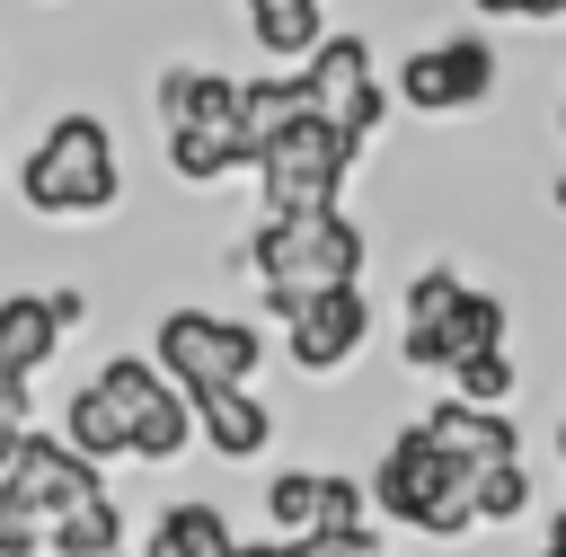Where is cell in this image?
Masks as SVG:
<instances>
[{
	"mask_svg": "<svg viewBox=\"0 0 566 557\" xmlns=\"http://www.w3.org/2000/svg\"><path fill=\"white\" fill-rule=\"evenodd\" d=\"M248 265L265 283V309L292 318L301 301L363 283V230L345 212H265V230L248 239Z\"/></svg>",
	"mask_w": 566,
	"mask_h": 557,
	"instance_id": "6da1fadb",
	"label": "cell"
},
{
	"mask_svg": "<svg viewBox=\"0 0 566 557\" xmlns=\"http://www.w3.org/2000/svg\"><path fill=\"white\" fill-rule=\"evenodd\" d=\"M115 133L88 115V106H62L53 124H44V141L27 150V168H18V195L35 203V212H106L115 203Z\"/></svg>",
	"mask_w": 566,
	"mask_h": 557,
	"instance_id": "7a4b0ae2",
	"label": "cell"
},
{
	"mask_svg": "<svg viewBox=\"0 0 566 557\" xmlns=\"http://www.w3.org/2000/svg\"><path fill=\"white\" fill-rule=\"evenodd\" d=\"M371 504L424 539H469L478 530V504H469V477L424 442V424H407L389 451H380V477H371Z\"/></svg>",
	"mask_w": 566,
	"mask_h": 557,
	"instance_id": "3957f363",
	"label": "cell"
},
{
	"mask_svg": "<svg viewBox=\"0 0 566 557\" xmlns=\"http://www.w3.org/2000/svg\"><path fill=\"white\" fill-rule=\"evenodd\" d=\"M150 362L168 371L177 398H212V389H248V371L265 362V336L221 309H168L150 336Z\"/></svg>",
	"mask_w": 566,
	"mask_h": 557,
	"instance_id": "277c9868",
	"label": "cell"
},
{
	"mask_svg": "<svg viewBox=\"0 0 566 557\" xmlns=\"http://www.w3.org/2000/svg\"><path fill=\"white\" fill-rule=\"evenodd\" d=\"M354 150L327 115H301L265 159H256V186H265V212H336L345 177H354Z\"/></svg>",
	"mask_w": 566,
	"mask_h": 557,
	"instance_id": "5b68a950",
	"label": "cell"
},
{
	"mask_svg": "<svg viewBox=\"0 0 566 557\" xmlns=\"http://www.w3.org/2000/svg\"><path fill=\"white\" fill-rule=\"evenodd\" d=\"M301 97H310V115H327L345 141H371V133H380V115H389V97H380V80H371V44H363V35H327V44L301 62Z\"/></svg>",
	"mask_w": 566,
	"mask_h": 557,
	"instance_id": "8992f818",
	"label": "cell"
},
{
	"mask_svg": "<svg viewBox=\"0 0 566 557\" xmlns=\"http://www.w3.org/2000/svg\"><path fill=\"white\" fill-rule=\"evenodd\" d=\"M486 88H495V44L486 35H433L398 62V106H416V115H460Z\"/></svg>",
	"mask_w": 566,
	"mask_h": 557,
	"instance_id": "52a82bcc",
	"label": "cell"
},
{
	"mask_svg": "<svg viewBox=\"0 0 566 557\" xmlns=\"http://www.w3.org/2000/svg\"><path fill=\"white\" fill-rule=\"evenodd\" d=\"M0 495H9V504H27V513L53 530L62 513H80V504H88V495H106V486H97V469H88L62 433H27V442H18V460H9V477H0Z\"/></svg>",
	"mask_w": 566,
	"mask_h": 557,
	"instance_id": "ba28073f",
	"label": "cell"
},
{
	"mask_svg": "<svg viewBox=\"0 0 566 557\" xmlns=\"http://www.w3.org/2000/svg\"><path fill=\"white\" fill-rule=\"evenodd\" d=\"M363 336H371L363 283H354V292H318V301H301V309L283 318V345H292V362H301V371H336V362H354V354H363Z\"/></svg>",
	"mask_w": 566,
	"mask_h": 557,
	"instance_id": "9c48e42d",
	"label": "cell"
},
{
	"mask_svg": "<svg viewBox=\"0 0 566 557\" xmlns=\"http://www.w3.org/2000/svg\"><path fill=\"white\" fill-rule=\"evenodd\" d=\"M424 442L460 469V477H478V469H504V460H522V433H513V416L504 407H460V398H442V407H424Z\"/></svg>",
	"mask_w": 566,
	"mask_h": 557,
	"instance_id": "30bf717a",
	"label": "cell"
},
{
	"mask_svg": "<svg viewBox=\"0 0 566 557\" xmlns=\"http://www.w3.org/2000/svg\"><path fill=\"white\" fill-rule=\"evenodd\" d=\"M62 345V318H53V292H18L0 301V389H27Z\"/></svg>",
	"mask_w": 566,
	"mask_h": 557,
	"instance_id": "8fae6325",
	"label": "cell"
},
{
	"mask_svg": "<svg viewBox=\"0 0 566 557\" xmlns=\"http://www.w3.org/2000/svg\"><path fill=\"white\" fill-rule=\"evenodd\" d=\"M195 407V433L212 442V460H256L274 442V416L256 389H212V398H186Z\"/></svg>",
	"mask_w": 566,
	"mask_h": 557,
	"instance_id": "7c38bea8",
	"label": "cell"
},
{
	"mask_svg": "<svg viewBox=\"0 0 566 557\" xmlns=\"http://www.w3.org/2000/svg\"><path fill=\"white\" fill-rule=\"evenodd\" d=\"M478 354H504V301H495V292H460V309L442 318V336L424 345L416 371H460V362H478Z\"/></svg>",
	"mask_w": 566,
	"mask_h": 557,
	"instance_id": "4fadbf2b",
	"label": "cell"
},
{
	"mask_svg": "<svg viewBox=\"0 0 566 557\" xmlns=\"http://www.w3.org/2000/svg\"><path fill=\"white\" fill-rule=\"evenodd\" d=\"M168 168H177L186 186H212V177H230V168H256V159H248V133H239V115H221V124H177V133H168Z\"/></svg>",
	"mask_w": 566,
	"mask_h": 557,
	"instance_id": "5bb4252c",
	"label": "cell"
},
{
	"mask_svg": "<svg viewBox=\"0 0 566 557\" xmlns=\"http://www.w3.org/2000/svg\"><path fill=\"white\" fill-rule=\"evenodd\" d=\"M62 442L97 469V460H133V424H124V407L88 380V389H71V416H62Z\"/></svg>",
	"mask_w": 566,
	"mask_h": 557,
	"instance_id": "9a60e30c",
	"label": "cell"
},
{
	"mask_svg": "<svg viewBox=\"0 0 566 557\" xmlns=\"http://www.w3.org/2000/svg\"><path fill=\"white\" fill-rule=\"evenodd\" d=\"M301 115H310L301 80H248V88H239V133H248V159H265V150H274Z\"/></svg>",
	"mask_w": 566,
	"mask_h": 557,
	"instance_id": "2e32d148",
	"label": "cell"
},
{
	"mask_svg": "<svg viewBox=\"0 0 566 557\" xmlns=\"http://www.w3.org/2000/svg\"><path fill=\"white\" fill-rule=\"evenodd\" d=\"M142 557H239V539H230V522L212 504H168Z\"/></svg>",
	"mask_w": 566,
	"mask_h": 557,
	"instance_id": "e0dca14e",
	"label": "cell"
},
{
	"mask_svg": "<svg viewBox=\"0 0 566 557\" xmlns=\"http://www.w3.org/2000/svg\"><path fill=\"white\" fill-rule=\"evenodd\" d=\"M451 309H460V274H451V265H424V274L407 283V336H398V345H407V362H424V345L442 336V318H451Z\"/></svg>",
	"mask_w": 566,
	"mask_h": 557,
	"instance_id": "ac0fdd59",
	"label": "cell"
},
{
	"mask_svg": "<svg viewBox=\"0 0 566 557\" xmlns=\"http://www.w3.org/2000/svg\"><path fill=\"white\" fill-rule=\"evenodd\" d=\"M318 539H327L336 557H380V548H371V522H363V486L336 477V469L318 477Z\"/></svg>",
	"mask_w": 566,
	"mask_h": 557,
	"instance_id": "d6986e66",
	"label": "cell"
},
{
	"mask_svg": "<svg viewBox=\"0 0 566 557\" xmlns=\"http://www.w3.org/2000/svg\"><path fill=\"white\" fill-rule=\"evenodd\" d=\"M44 548H53V557H115V548H124V513H115V495H88L80 513H62V522L44 530Z\"/></svg>",
	"mask_w": 566,
	"mask_h": 557,
	"instance_id": "ffe728a7",
	"label": "cell"
},
{
	"mask_svg": "<svg viewBox=\"0 0 566 557\" xmlns=\"http://www.w3.org/2000/svg\"><path fill=\"white\" fill-rule=\"evenodd\" d=\"M195 442V407L177 398V389H159L142 416H133V460H177Z\"/></svg>",
	"mask_w": 566,
	"mask_h": 557,
	"instance_id": "44dd1931",
	"label": "cell"
},
{
	"mask_svg": "<svg viewBox=\"0 0 566 557\" xmlns=\"http://www.w3.org/2000/svg\"><path fill=\"white\" fill-rule=\"evenodd\" d=\"M318 477H327V469H283V477L265 486L274 539H318Z\"/></svg>",
	"mask_w": 566,
	"mask_h": 557,
	"instance_id": "7402d4cb",
	"label": "cell"
},
{
	"mask_svg": "<svg viewBox=\"0 0 566 557\" xmlns=\"http://www.w3.org/2000/svg\"><path fill=\"white\" fill-rule=\"evenodd\" d=\"M248 27H256V44H265L274 62H310V53L327 44L318 9H248Z\"/></svg>",
	"mask_w": 566,
	"mask_h": 557,
	"instance_id": "603a6c76",
	"label": "cell"
},
{
	"mask_svg": "<svg viewBox=\"0 0 566 557\" xmlns=\"http://www.w3.org/2000/svg\"><path fill=\"white\" fill-rule=\"evenodd\" d=\"M469 504H478V522H513V513L531 504V469H522V460L478 469V477H469Z\"/></svg>",
	"mask_w": 566,
	"mask_h": 557,
	"instance_id": "cb8c5ba5",
	"label": "cell"
},
{
	"mask_svg": "<svg viewBox=\"0 0 566 557\" xmlns=\"http://www.w3.org/2000/svg\"><path fill=\"white\" fill-rule=\"evenodd\" d=\"M451 380H460V389H451L460 407H504V389H513V362H504V354H478V362H460Z\"/></svg>",
	"mask_w": 566,
	"mask_h": 557,
	"instance_id": "d4e9b609",
	"label": "cell"
},
{
	"mask_svg": "<svg viewBox=\"0 0 566 557\" xmlns=\"http://www.w3.org/2000/svg\"><path fill=\"white\" fill-rule=\"evenodd\" d=\"M35 548H44V522H35L27 504L0 495V557H35Z\"/></svg>",
	"mask_w": 566,
	"mask_h": 557,
	"instance_id": "484cf974",
	"label": "cell"
},
{
	"mask_svg": "<svg viewBox=\"0 0 566 557\" xmlns=\"http://www.w3.org/2000/svg\"><path fill=\"white\" fill-rule=\"evenodd\" d=\"M27 433H35V424H27V389H0V477H9V460H18Z\"/></svg>",
	"mask_w": 566,
	"mask_h": 557,
	"instance_id": "4316f807",
	"label": "cell"
},
{
	"mask_svg": "<svg viewBox=\"0 0 566 557\" xmlns=\"http://www.w3.org/2000/svg\"><path fill=\"white\" fill-rule=\"evenodd\" d=\"M239 557H336L327 539H239Z\"/></svg>",
	"mask_w": 566,
	"mask_h": 557,
	"instance_id": "83f0119b",
	"label": "cell"
},
{
	"mask_svg": "<svg viewBox=\"0 0 566 557\" xmlns=\"http://www.w3.org/2000/svg\"><path fill=\"white\" fill-rule=\"evenodd\" d=\"M486 18H566V0H469Z\"/></svg>",
	"mask_w": 566,
	"mask_h": 557,
	"instance_id": "f1b7e54d",
	"label": "cell"
},
{
	"mask_svg": "<svg viewBox=\"0 0 566 557\" xmlns=\"http://www.w3.org/2000/svg\"><path fill=\"white\" fill-rule=\"evenodd\" d=\"M548 557H566V504H557V522H548Z\"/></svg>",
	"mask_w": 566,
	"mask_h": 557,
	"instance_id": "f546056e",
	"label": "cell"
},
{
	"mask_svg": "<svg viewBox=\"0 0 566 557\" xmlns=\"http://www.w3.org/2000/svg\"><path fill=\"white\" fill-rule=\"evenodd\" d=\"M248 9H318V0H248Z\"/></svg>",
	"mask_w": 566,
	"mask_h": 557,
	"instance_id": "4dcf8cb0",
	"label": "cell"
},
{
	"mask_svg": "<svg viewBox=\"0 0 566 557\" xmlns=\"http://www.w3.org/2000/svg\"><path fill=\"white\" fill-rule=\"evenodd\" d=\"M557 460H566V424H557Z\"/></svg>",
	"mask_w": 566,
	"mask_h": 557,
	"instance_id": "1f68e13d",
	"label": "cell"
},
{
	"mask_svg": "<svg viewBox=\"0 0 566 557\" xmlns=\"http://www.w3.org/2000/svg\"><path fill=\"white\" fill-rule=\"evenodd\" d=\"M557 133H566V106H557Z\"/></svg>",
	"mask_w": 566,
	"mask_h": 557,
	"instance_id": "d6a6232c",
	"label": "cell"
}]
</instances>
